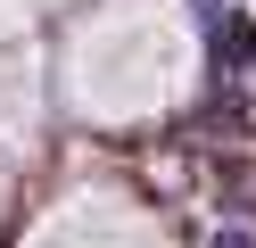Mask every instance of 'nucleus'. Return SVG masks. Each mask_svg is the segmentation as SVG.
<instances>
[{
  "label": "nucleus",
  "instance_id": "obj_1",
  "mask_svg": "<svg viewBox=\"0 0 256 248\" xmlns=\"http://www.w3.org/2000/svg\"><path fill=\"white\" fill-rule=\"evenodd\" d=\"M206 248H256V240H248V231L232 223V231H215V240H206Z\"/></svg>",
  "mask_w": 256,
  "mask_h": 248
}]
</instances>
